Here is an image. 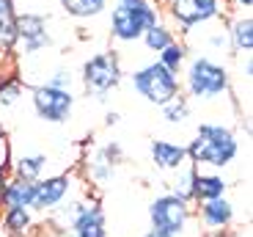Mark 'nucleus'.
I'll list each match as a JSON object with an SVG mask.
<instances>
[{"label":"nucleus","instance_id":"nucleus-35","mask_svg":"<svg viewBox=\"0 0 253 237\" xmlns=\"http://www.w3.org/2000/svg\"><path fill=\"white\" fill-rule=\"evenodd\" d=\"M55 237H72V235H69V232H61V229H58V235H55Z\"/></svg>","mask_w":253,"mask_h":237},{"label":"nucleus","instance_id":"nucleus-25","mask_svg":"<svg viewBox=\"0 0 253 237\" xmlns=\"http://www.w3.org/2000/svg\"><path fill=\"white\" fill-rule=\"evenodd\" d=\"M163 119H165V124H171V127H182L190 119V99L184 94H179V96H173L171 102H165L163 105Z\"/></svg>","mask_w":253,"mask_h":237},{"label":"nucleus","instance_id":"nucleus-18","mask_svg":"<svg viewBox=\"0 0 253 237\" xmlns=\"http://www.w3.org/2000/svg\"><path fill=\"white\" fill-rule=\"evenodd\" d=\"M226 36H228V45L234 47L237 52H251L253 50V17L251 14H237L234 19H231V25H228V31H226Z\"/></svg>","mask_w":253,"mask_h":237},{"label":"nucleus","instance_id":"nucleus-21","mask_svg":"<svg viewBox=\"0 0 253 237\" xmlns=\"http://www.w3.org/2000/svg\"><path fill=\"white\" fill-rule=\"evenodd\" d=\"M17 45V8L14 3L0 0V50L14 52Z\"/></svg>","mask_w":253,"mask_h":237},{"label":"nucleus","instance_id":"nucleus-24","mask_svg":"<svg viewBox=\"0 0 253 237\" xmlns=\"http://www.w3.org/2000/svg\"><path fill=\"white\" fill-rule=\"evenodd\" d=\"M173 39H176L173 28L168 25L165 19H157V22H154V25L143 33V39H140V42L146 45V50H149V52H160V50H165V47L171 45Z\"/></svg>","mask_w":253,"mask_h":237},{"label":"nucleus","instance_id":"nucleus-1","mask_svg":"<svg viewBox=\"0 0 253 237\" xmlns=\"http://www.w3.org/2000/svg\"><path fill=\"white\" fill-rule=\"evenodd\" d=\"M187 146V160L196 168H228L240 154V141L231 127L215 122L198 124L193 141L184 143Z\"/></svg>","mask_w":253,"mask_h":237},{"label":"nucleus","instance_id":"nucleus-27","mask_svg":"<svg viewBox=\"0 0 253 237\" xmlns=\"http://www.w3.org/2000/svg\"><path fill=\"white\" fill-rule=\"evenodd\" d=\"M75 80H77V75L69 69V66H55V69L47 72L44 86H52V89H63V91H72V89H75Z\"/></svg>","mask_w":253,"mask_h":237},{"label":"nucleus","instance_id":"nucleus-16","mask_svg":"<svg viewBox=\"0 0 253 237\" xmlns=\"http://www.w3.org/2000/svg\"><path fill=\"white\" fill-rule=\"evenodd\" d=\"M0 221L11 237H31L36 229V218H33L31 207H6L0 212Z\"/></svg>","mask_w":253,"mask_h":237},{"label":"nucleus","instance_id":"nucleus-17","mask_svg":"<svg viewBox=\"0 0 253 237\" xmlns=\"http://www.w3.org/2000/svg\"><path fill=\"white\" fill-rule=\"evenodd\" d=\"M47 154L44 152H25L19 154V157H14L11 160V174L14 177H19V180H28V182H36L44 177L47 171Z\"/></svg>","mask_w":253,"mask_h":237},{"label":"nucleus","instance_id":"nucleus-28","mask_svg":"<svg viewBox=\"0 0 253 237\" xmlns=\"http://www.w3.org/2000/svg\"><path fill=\"white\" fill-rule=\"evenodd\" d=\"M204 45H207L209 50H226V47H228V36H226V31H215V33H209Z\"/></svg>","mask_w":253,"mask_h":237},{"label":"nucleus","instance_id":"nucleus-9","mask_svg":"<svg viewBox=\"0 0 253 237\" xmlns=\"http://www.w3.org/2000/svg\"><path fill=\"white\" fill-rule=\"evenodd\" d=\"M52 47L50 19L36 11H17V45L14 50L25 58H33Z\"/></svg>","mask_w":253,"mask_h":237},{"label":"nucleus","instance_id":"nucleus-30","mask_svg":"<svg viewBox=\"0 0 253 237\" xmlns=\"http://www.w3.org/2000/svg\"><path fill=\"white\" fill-rule=\"evenodd\" d=\"M231 3H234L237 8H240V11H251V6H253V0H231Z\"/></svg>","mask_w":253,"mask_h":237},{"label":"nucleus","instance_id":"nucleus-26","mask_svg":"<svg viewBox=\"0 0 253 237\" xmlns=\"http://www.w3.org/2000/svg\"><path fill=\"white\" fill-rule=\"evenodd\" d=\"M22 99V80L17 77H8V80H0V110H8Z\"/></svg>","mask_w":253,"mask_h":237},{"label":"nucleus","instance_id":"nucleus-13","mask_svg":"<svg viewBox=\"0 0 253 237\" xmlns=\"http://www.w3.org/2000/svg\"><path fill=\"white\" fill-rule=\"evenodd\" d=\"M198 221L207 232H226L228 226L234 224V204L220 196V199H207L198 201Z\"/></svg>","mask_w":253,"mask_h":237},{"label":"nucleus","instance_id":"nucleus-3","mask_svg":"<svg viewBox=\"0 0 253 237\" xmlns=\"http://www.w3.org/2000/svg\"><path fill=\"white\" fill-rule=\"evenodd\" d=\"M157 19H163V11L154 0H116L110 11V36L121 45H132Z\"/></svg>","mask_w":253,"mask_h":237},{"label":"nucleus","instance_id":"nucleus-11","mask_svg":"<svg viewBox=\"0 0 253 237\" xmlns=\"http://www.w3.org/2000/svg\"><path fill=\"white\" fill-rule=\"evenodd\" d=\"M124 160V149L121 143L116 141H108L102 143V146H94L85 157V180L94 182L96 188H105L108 182H113L116 177V166Z\"/></svg>","mask_w":253,"mask_h":237},{"label":"nucleus","instance_id":"nucleus-2","mask_svg":"<svg viewBox=\"0 0 253 237\" xmlns=\"http://www.w3.org/2000/svg\"><path fill=\"white\" fill-rule=\"evenodd\" d=\"M182 89L187 91V99L196 102H215L231 91V75L228 69L209 55H193L184 64Z\"/></svg>","mask_w":253,"mask_h":237},{"label":"nucleus","instance_id":"nucleus-4","mask_svg":"<svg viewBox=\"0 0 253 237\" xmlns=\"http://www.w3.org/2000/svg\"><path fill=\"white\" fill-rule=\"evenodd\" d=\"M52 212H55V224L61 226V232H69L72 237H108L105 210L99 199L77 196L72 201H63Z\"/></svg>","mask_w":253,"mask_h":237},{"label":"nucleus","instance_id":"nucleus-23","mask_svg":"<svg viewBox=\"0 0 253 237\" xmlns=\"http://www.w3.org/2000/svg\"><path fill=\"white\" fill-rule=\"evenodd\" d=\"M187 58H190V47H187V42H179V39H173V42L165 47V50L157 52V61H160V64H163L168 72H173V75H179V72L184 69Z\"/></svg>","mask_w":253,"mask_h":237},{"label":"nucleus","instance_id":"nucleus-36","mask_svg":"<svg viewBox=\"0 0 253 237\" xmlns=\"http://www.w3.org/2000/svg\"><path fill=\"white\" fill-rule=\"evenodd\" d=\"M6 3H14V0H6Z\"/></svg>","mask_w":253,"mask_h":237},{"label":"nucleus","instance_id":"nucleus-12","mask_svg":"<svg viewBox=\"0 0 253 237\" xmlns=\"http://www.w3.org/2000/svg\"><path fill=\"white\" fill-rule=\"evenodd\" d=\"M72 174H52V177H42L36 180V196H33V212H52L72 196Z\"/></svg>","mask_w":253,"mask_h":237},{"label":"nucleus","instance_id":"nucleus-20","mask_svg":"<svg viewBox=\"0 0 253 237\" xmlns=\"http://www.w3.org/2000/svg\"><path fill=\"white\" fill-rule=\"evenodd\" d=\"M196 171L198 168L193 163H187L184 168L173 171V180L168 182V193H173V196L184 199L187 204H193L196 201Z\"/></svg>","mask_w":253,"mask_h":237},{"label":"nucleus","instance_id":"nucleus-15","mask_svg":"<svg viewBox=\"0 0 253 237\" xmlns=\"http://www.w3.org/2000/svg\"><path fill=\"white\" fill-rule=\"evenodd\" d=\"M33 196H36V182L8 174V180L0 188V210H6V207H31L33 210Z\"/></svg>","mask_w":253,"mask_h":237},{"label":"nucleus","instance_id":"nucleus-19","mask_svg":"<svg viewBox=\"0 0 253 237\" xmlns=\"http://www.w3.org/2000/svg\"><path fill=\"white\" fill-rule=\"evenodd\" d=\"M226 193H228L226 177H220V174H215V171H204V168L196 171V201L220 199Z\"/></svg>","mask_w":253,"mask_h":237},{"label":"nucleus","instance_id":"nucleus-22","mask_svg":"<svg viewBox=\"0 0 253 237\" xmlns=\"http://www.w3.org/2000/svg\"><path fill=\"white\" fill-rule=\"evenodd\" d=\"M66 17L75 19H94L108 11V0H58Z\"/></svg>","mask_w":253,"mask_h":237},{"label":"nucleus","instance_id":"nucleus-34","mask_svg":"<svg viewBox=\"0 0 253 237\" xmlns=\"http://www.w3.org/2000/svg\"><path fill=\"white\" fill-rule=\"evenodd\" d=\"M212 237H231V235H228V232H215Z\"/></svg>","mask_w":253,"mask_h":237},{"label":"nucleus","instance_id":"nucleus-33","mask_svg":"<svg viewBox=\"0 0 253 237\" xmlns=\"http://www.w3.org/2000/svg\"><path fill=\"white\" fill-rule=\"evenodd\" d=\"M143 237H173V235H168V232H160V229H149Z\"/></svg>","mask_w":253,"mask_h":237},{"label":"nucleus","instance_id":"nucleus-7","mask_svg":"<svg viewBox=\"0 0 253 237\" xmlns=\"http://www.w3.org/2000/svg\"><path fill=\"white\" fill-rule=\"evenodd\" d=\"M129 83H132L135 94L143 96L149 105H157V108H163L165 102H171L173 96L182 94V80H179V75L168 72L160 61L138 66L129 75Z\"/></svg>","mask_w":253,"mask_h":237},{"label":"nucleus","instance_id":"nucleus-8","mask_svg":"<svg viewBox=\"0 0 253 237\" xmlns=\"http://www.w3.org/2000/svg\"><path fill=\"white\" fill-rule=\"evenodd\" d=\"M31 105L33 113L47 124H63L69 122L75 113V94L63 89H52V86H31Z\"/></svg>","mask_w":253,"mask_h":237},{"label":"nucleus","instance_id":"nucleus-5","mask_svg":"<svg viewBox=\"0 0 253 237\" xmlns=\"http://www.w3.org/2000/svg\"><path fill=\"white\" fill-rule=\"evenodd\" d=\"M121 80H124V69H121V58L116 50L94 52L80 66V83L85 94L94 96L96 102H108V94L119 89Z\"/></svg>","mask_w":253,"mask_h":237},{"label":"nucleus","instance_id":"nucleus-31","mask_svg":"<svg viewBox=\"0 0 253 237\" xmlns=\"http://www.w3.org/2000/svg\"><path fill=\"white\" fill-rule=\"evenodd\" d=\"M121 122V116L116 113V110H110L108 116H105V124H108V127H113V124H119Z\"/></svg>","mask_w":253,"mask_h":237},{"label":"nucleus","instance_id":"nucleus-29","mask_svg":"<svg viewBox=\"0 0 253 237\" xmlns=\"http://www.w3.org/2000/svg\"><path fill=\"white\" fill-rule=\"evenodd\" d=\"M8 174H11V168H8V152H0V188L8 180Z\"/></svg>","mask_w":253,"mask_h":237},{"label":"nucleus","instance_id":"nucleus-14","mask_svg":"<svg viewBox=\"0 0 253 237\" xmlns=\"http://www.w3.org/2000/svg\"><path fill=\"white\" fill-rule=\"evenodd\" d=\"M149 154H152V163L154 168L160 171H179V168L187 166V146L176 141H168V138H154L149 143Z\"/></svg>","mask_w":253,"mask_h":237},{"label":"nucleus","instance_id":"nucleus-10","mask_svg":"<svg viewBox=\"0 0 253 237\" xmlns=\"http://www.w3.org/2000/svg\"><path fill=\"white\" fill-rule=\"evenodd\" d=\"M190 218H193V207L184 199L173 196V193H163L149 204V221H152V229L168 232V235L179 237L187 229Z\"/></svg>","mask_w":253,"mask_h":237},{"label":"nucleus","instance_id":"nucleus-6","mask_svg":"<svg viewBox=\"0 0 253 237\" xmlns=\"http://www.w3.org/2000/svg\"><path fill=\"white\" fill-rule=\"evenodd\" d=\"M160 11L165 14V22L171 28H179L184 36L201 25L217 22L223 17V0H160Z\"/></svg>","mask_w":253,"mask_h":237},{"label":"nucleus","instance_id":"nucleus-32","mask_svg":"<svg viewBox=\"0 0 253 237\" xmlns=\"http://www.w3.org/2000/svg\"><path fill=\"white\" fill-rule=\"evenodd\" d=\"M0 152H8V146H6V130H3V122H0Z\"/></svg>","mask_w":253,"mask_h":237}]
</instances>
